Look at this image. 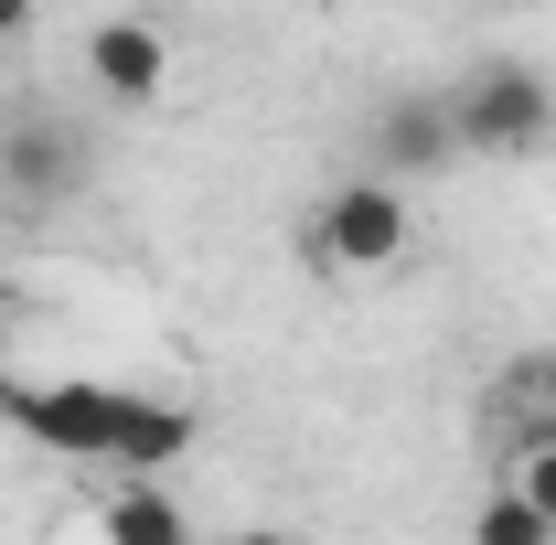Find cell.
<instances>
[{
	"label": "cell",
	"instance_id": "7",
	"mask_svg": "<svg viewBox=\"0 0 556 545\" xmlns=\"http://www.w3.org/2000/svg\"><path fill=\"white\" fill-rule=\"evenodd\" d=\"M375 139H386V161H396V172H417V161H450V150H460V129H450V97H396Z\"/></svg>",
	"mask_w": 556,
	"mask_h": 545
},
{
	"label": "cell",
	"instance_id": "2",
	"mask_svg": "<svg viewBox=\"0 0 556 545\" xmlns=\"http://www.w3.org/2000/svg\"><path fill=\"white\" fill-rule=\"evenodd\" d=\"M450 129L460 150H482V161H525V150H546L556 139V86L535 65H514V54H492L450 86Z\"/></svg>",
	"mask_w": 556,
	"mask_h": 545
},
{
	"label": "cell",
	"instance_id": "3",
	"mask_svg": "<svg viewBox=\"0 0 556 545\" xmlns=\"http://www.w3.org/2000/svg\"><path fill=\"white\" fill-rule=\"evenodd\" d=\"M407 236H417V214H407V193H396L386 172H375V182H332L321 214H311V268L386 278L396 257H407Z\"/></svg>",
	"mask_w": 556,
	"mask_h": 545
},
{
	"label": "cell",
	"instance_id": "11",
	"mask_svg": "<svg viewBox=\"0 0 556 545\" xmlns=\"http://www.w3.org/2000/svg\"><path fill=\"white\" fill-rule=\"evenodd\" d=\"M471 11H514V0H471Z\"/></svg>",
	"mask_w": 556,
	"mask_h": 545
},
{
	"label": "cell",
	"instance_id": "5",
	"mask_svg": "<svg viewBox=\"0 0 556 545\" xmlns=\"http://www.w3.org/2000/svg\"><path fill=\"white\" fill-rule=\"evenodd\" d=\"M86 86H97L108 107H161V86H172V33H161L150 11H108V22L86 33Z\"/></svg>",
	"mask_w": 556,
	"mask_h": 545
},
{
	"label": "cell",
	"instance_id": "8",
	"mask_svg": "<svg viewBox=\"0 0 556 545\" xmlns=\"http://www.w3.org/2000/svg\"><path fill=\"white\" fill-rule=\"evenodd\" d=\"M471 535H482V545H546V535H556V514L525 492V481H514V492H492L482 514H471Z\"/></svg>",
	"mask_w": 556,
	"mask_h": 545
},
{
	"label": "cell",
	"instance_id": "6",
	"mask_svg": "<svg viewBox=\"0 0 556 545\" xmlns=\"http://www.w3.org/2000/svg\"><path fill=\"white\" fill-rule=\"evenodd\" d=\"M97 535H108V545H172V535H182V503L150 492V471H108V492H97Z\"/></svg>",
	"mask_w": 556,
	"mask_h": 545
},
{
	"label": "cell",
	"instance_id": "1",
	"mask_svg": "<svg viewBox=\"0 0 556 545\" xmlns=\"http://www.w3.org/2000/svg\"><path fill=\"white\" fill-rule=\"evenodd\" d=\"M0 417L22 439H43L54 460H97V471H172L193 449V417L108 385V375H54V385H0Z\"/></svg>",
	"mask_w": 556,
	"mask_h": 545
},
{
	"label": "cell",
	"instance_id": "10",
	"mask_svg": "<svg viewBox=\"0 0 556 545\" xmlns=\"http://www.w3.org/2000/svg\"><path fill=\"white\" fill-rule=\"evenodd\" d=\"M33 33V0H0V43H22Z\"/></svg>",
	"mask_w": 556,
	"mask_h": 545
},
{
	"label": "cell",
	"instance_id": "4",
	"mask_svg": "<svg viewBox=\"0 0 556 545\" xmlns=\"http://www.w3.org/2000/svg\"><path fill=\"white\" fill-rule=\"evenodd\" d=\"M0 182H11L22 214L75 204V182H86V139H75V118H54V107H11V118H0Z\"/></svg>",
	"mask_w": 556,
	"mask_h": 545
},
{
	"label": "cell",
	"instance_id": "9",
	"mask_svg": "<svg viewBox=\"0 0 556 545\" xmlns=\"http://www.w3.org/2000/svg\"><path fill=\"white\" fill-rule=\"evenodd\" d=\"M525 385H535V417H556V364H525Z\"/></svg>",
	"mask_w": 556,
	"mask_h": 545
}]
</instances>
